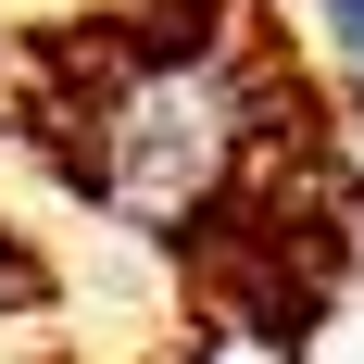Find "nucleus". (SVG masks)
I'll return each instance as SVG.
<instances>
[{
	"mask_svg": "<svg viewBox=\"0 0 364 364\" xmlns=\"http://www.w3.org/2000/svg\"><path fill=\"white\" fill-rule=\"evenodd\" d=\"M314 13V38H327V63L352 75V101H364V0H301Z\"/></svg>",
	"mask_w": 364,
	"mask_h": 364,
	"instance_id": "nucleus-1",
	"label": "nucleus"
}]
</instances>
